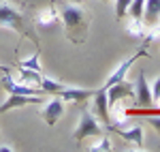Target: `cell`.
<instances>
[{"label": "cell", "instance_id": "cell-1", "mask_svg": "<svg viewBox=\"0 0 160 152\" xmlns=\"http://www.w3.org/2000/svg\"><path fill=\"white\" fill-rule=\"evenodd\" d=\"M58 11H60V22L64 26V32H66V37L71 43H83L88 39V13L79 7V4H75V2H62L60 7H58Z\"/></svg>", "mask_w": 160, "mask_h": 152}, {"label": "cell", "instance_id": "cell-2", "mask_svg": "<svg viewBox=\"0 0 160 152\" xmlns=\"http://www.w3.org/2000/svg\"><path fill=\"white\" fill-rule=\"evenodd\" d=\"M0 28H7V30H13L17 34H24V37L37 39V34L32 32L30 28V17L28 13L17 7L15 2H0Z\"/></svg>", "mask_w": 160, "mask_h": 152}, {"label": "cell", "instance_id": "cell-3", "mask_svg": "<svg viewBox=\"0 0 160 152\" xmlns=\"http://www.w3.org/2000/svg\"><path fill=\"white\" fill-rule=\"evenodd\" d=\"M102 135V127H100L98 118L92 114L88 107H81V116H79V124H77V131L73 133L75 141L88 139V137H100Z\"/></svg>", "mask_w": 160, "mask_h": 152}, {"label": "cell", "instance_id": "cell-4", "mask_svg": "<svg viewBox=\"0 0 160 152\" xmlns=\"http://www.w3.org/2000/svg\"><path fill=\"white\" fill-rule=\"evenodd\" d=\"M92 114L98 118L100 124H105V128L113 131V124H111V112H109V101H107V88L94 90V94H92Z\"/></svg>", "mask_w": 160, "mask_h": 152}, {"label": "cell", "instance_id": "cell-5", "mask_svg": "<svg viewBox=\"0 0 160 152\" xmlns=\"http://www.w3.org/2000/svg\"><path fill=\"white\" fill-rule=\"evenodd\" d=\"M43 120L47 122V127H56V122L64 116V99L53 94V99H49L47 103H43V109H41Z\"/></svg>", "mask_w": 160, "mask_h": 152}, {"label": "cell", "instance_id": "cell-6", "mask_svg": "<svg viewBox=\"0 0 160 152\" xmlns=\"http://www.w3.org/2000/svg\"><path fill=\"white\" fill-rule=\"evenodd\" d=\"M2 88L7 94H26V97H34V94H41L43 90L38 88V86H28V84H22V81H17V79H13L9 73L2 77Z\"/></svg>", "mask_w": 160, "mask_h": 152}, {"label": "cell", "instance_id": "cell-7", "mask_svg": "<svg viewBox=\"0 0 160 152\" xmlns=\"http://www.w3.org/2000/svg\"><path fill=\"white\" fill-rule=\"evenodd\" d=\"M43 99L41 94H34V97H26V94H9V99L0 105V116L11 112V109H17V107H26V105H43Z\"/></svg>", "mask_w": 160, "mask_h": 152}, {"label": "cell", "instance_id": "cell-8", "mask_svg": "<svg viewBox=\"0 0 160 152\" xmlns=\"http://www.w3.org/2000/svg\"><path fill=\"white\" fill-rule=\"evenodd\" d=\"M135 103L141 105V107H152V103H154V99H152V86L148 84L143 71H139L137 81H135Z\"/></svg>", "mask_w": 160, "mask_h": 152}, {"label": "cell", "instance_id": "cell-9", "mask_svg": "<svg viewBox=\"0 0 160 152\" xmlns=\"http://www.w3.org/2000/svg\"><path fill=\"white\" fill-rule=\"evenodd\" d=\"M126 97H135V86L128 84L126 79L118 81V84H111L109 88H107V101H109V107L113 105V103L126 99Z\"/></svg>", "mask_w": 160, "mask_h": 152}, {"label": "cell", "instance_id": "cell-10", "mask_svg": "<svg viewBox=\"0 0 160 152\" xmlns=\"http://www.w3.org/2000/svg\"><path fill=\"white\" fill-rule=\"evenodd\" d=\"M141 56H145V51H143V50L139 51V54H135V56H130V58H126V60H122V62H120V66H118V69H115V71H113V73L109 75V79L105 81V88H109L111 84H118V81H122V79H126V75H128V71L132 69V64H135L137 60L141 58Z\"/></svg>", "mask_w": 160, "mask_h": 152}, {"label": "cell", "instance_id": "cell-11", "mask_svg": "<svg viewBox=\"0 0 160 152\" xmlns=\"http://www.w3.org/2000/svg\"><path fill=\"white\" fill-rule=\"evenodd\" d=\"M113 128H115V133H118L124 141H128V144H132L135 148L143 150V127H141V124H135L132 128H122V127H113Z\"/></svg>", "mask_w": 160, "mask_h": 152}, {"label": "cell", "instance_id": "cell-12", "mask_svg": "<svg viewBox=\"0 0 160 152\" xmlns=\"http://www.w3.org/2000/svg\"><path fill=\"white\" fill-rule=\"evenodd\" d=\"M94 90L86 88H73V86H64V90L60 92V97L64 99V103H83L86 99H92Z\"/></svg>", "mask_w": 160, "mask_h": 152}, {"label": "cell", "instance_id": "cell-13", "mask_svg": "<svg viewBox=\"0 0 160 152\" xmlns=\"http://www.w3.org/2000/svg\"><path fill=\"white\" fill-rule=\"evenodd\" d=\"M60 22V11H58V7H53L49 4L47 9H43V11L37 13V17H34V26L38 28H43V26H53Z\"/></svg>", "mask_w": 160, "mask_h": 152}, {"label": "cell", "instance_id": "cell-14", "mask_svg": "<svg viewBox=\"0 0 160 152\" xmlns=\"http://www.w3.org/2000/svg\"><path fill=\"white\" fill-rule=\"evenodd\" d=\"M160 19V0H145V9H143V24L154 26Z\"/></svg>", "mask_w": 160, "mask_h": 152}, {"label": "cell", "instance_id": "cell-15", "mask_svg": "<svg viewBox=\"0 0 160 152\" xmlns=\"http://www.w3.org/2000/svg\"><path fill=\"white\" fill-rule=\"evenodd\" d=\"M126 32H128L130 37L143 39L148 30H145V24H143L141 19H135V17H130V15H128V19H126Z\"/></svg>", "mask_w": 160, "mask_h": 152}, {"label": "cell", "instance_id": "cell-16", "mask_svg": "<svg viewBox=\"0 0 160 152\" xmlns=\"http://www.w3.org/2000/svg\"><path fill=\"white\" fill-rule=\"evenodd\" d=\"M41 79H43V75H41L38 71H32V69H24V66H19V79H17V81L28 84V86H38V84H41Z\"/></svg>", "mask_w": 160, "mask_h": 152}, {"label": "cell", "instance_id": "cell-17", "mask_svg": "<svg viewBox=\"0 0 160 152\" xmlns=\"http://www.w3.org/2000/svg\"><path fill=\"white\" fill-rule=\"evenodd\" d=\"M109 112H113V127H122V124H126V118H128V107L126 105H122V103H113L109 107Z\"/></svg>", "mask_w": 160, "mask_h": 152}, {"label": "cell", "instance_id": "cell-18", "mask_svg": "<svg viewBox=\"0 0 160 152\" xmlns=\"http://www.w3.org/2000/svg\"><path fill=\"white\" fill-rule=\"evenodd\" d=\"M38 88L43 90V92H47V94H58V97H60V92L64 90V84L51 79V77H43L41 84H38Z\"/></svg>", "mask_w": 160, "mask_h": 152}, {"label": "cell", "instance_id": "cell-19", "mask_svg": "<svg viewBox=\"0 0 160 152\" xmlns=\"http://www.w3.org/2000/svg\"><path fill=\"white\" fill-rule=\"evenodd\" d=\"M143 9H145V0H132L130 7H128V11H126V15H130L135 19H143Z\"/></svg>", "mask_w": 160, "mask_h": 152}, {"label": "cell", "instance_id": "cell-20", "mask_svg": "<svg viewBox=\"0 0 160 152\" xmlns=\"http://www.w3.org/2000/svg\"><path fill=\"white\" fill-rule=\"evenodd\" d=\"M19 66H24V69H32V71H38V73H43V69H41V54H32L28 60H22Z\"/></svg>", "mask_w": 160, "mask_h": 152}, {"label": "cell", "instance_id": "cell-21", "mask_svg": "<svg viewBox=\"0 0 160 152\" xmlns=\"http://www.w3.org/2000/svg\"><path fill=\"white\" fill-rule=\"evenodd\" d=\"M90 150L92 152H109V150H113V144H111V139H107V137H100L98 144H94Z\"/></svg>", "mask_w": 160, "mask_h": 152}, {"label": "cell", "instance_id": "cell-22", "mask_svg": "<svg viewBox=\"0 0 160 152\" xmlns=\"http://www.w3.org/2000/svg\"><path fill=\"white\" fill-rule=\"evenodd\" d=\"M130 2L132 0H115V15H118V19H124L126 17V11L130 7Z\"/></svg>", "mask_w": 160, "mask_h": 152}, {"label": "cell", "instance_id": "cell-23", "mask_svg": "<svg viewBox=\"0 0 160 152\" xmlns=\"http://www.w3.org/2000/svg\"><path fill=\"white\" fill-rule=\"evenodd\" d=\"M152 99H154V103L160 99V75L156 77V81L152 84Z\"/></svg>", "mask_w": 160, "mask_h": 152}, {"label": "cell", "instance_id": "cell-24", "mask_svg": "<svg viewBox=\"0 0 160 152\" xmlns=\"http://www.w3.org/2000/svg\"><path fill=\"white\" fill-rule=\"evenodd\" d=\"M148 122L154 127V131L160 135V116H152V118H148Z\"/></svg>", "mask_w": 160, "mask_h": 152}, {"label": "cell", "instance_id": "cell-25", "mask_svg": "<svg viewBox=\"0 0 160 152\" xmlns=\"http://www.w3.org/2000/svg\"><path fill=\"white\" fill-rule=\"evenodd\" d=\"M15 148L13 146H0V152H13Z\"/></svg>", "mask_w": 160, "mask_h": 152}, {"label": "cell", "instance_id": "cell-26", "mask_svg": "<svg viewBox=\"0 0 160 152\" xmlns=\"http://www.w3.org/2000/svg\"><path fill=\"white\" fill-rule=\"evenodd\" d=\"M0 73H9V69H7V66H2V64H0Z\"/></svg>", "mask_w": 160, "mask_h": 152}, {"label": "cell", "instance_id": "cell-27", "mask_svg": "<svg viewBox=\"0 0 160 152\" xmlns=\"http://www.w3.org/2000/svg\"><path fill=\"white\" fill-rule=\"evenodd\" d=\"M68 2H75V4H81L83 0H68Z\"/></svg>", "mask_w": 160, "mask_h": 152}, {"label": "cell", "instance_id": "cell-28", "mask_svg": "<svg viewBox=\"0 0 160 152\" xmlns=\"http://www.w3.org/2000/svg\"><path fill=\"white\" fill-rule=\"evenodd\" d=\"M102 2H109V0H102Z\"/></svg>", "mask_w": 160, "mask_h": 152}]
</instances>
